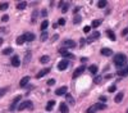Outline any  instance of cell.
<instances>
[{"mask_svg":"<svg viewBox=\"0 0 128 113\" xmlns=\"http://www.w3.org/2000/svg\"><path fill=\"white\" fill-rule=\"evenodd\" d=\"M13 53V49L12 48H6L3 50V55H9V54H12Z\"/></svg>","mask_w":128,"mask_h":113,"instance_id":"29","label":"cell"},{"mask_svg":"<svg viewBox=\"0 0 128 113\" xmlns=\"http://www.w3.org/2000/svg\"><path fill=\"white\" fill-rule=\"evenodd\" d=\"M100 53H101V55L109 56V55H111V54H113V50H111V49H109V48H103Z\"/></svg>","mask_w":128,"mask_h":113,"instance_id":"14","label":"cell"},{"mask_svg":"<svg viewBox=\"0 0 128 113\" xmlns=\"http://www.w3.org/2000/svg\"><path fill=\"white\" fill-rule=\"evenodd\" d=\"M106 4H108L106 0H100V1H97V6H99V8H105Z\"/></svg>","mask_w":128,"mask_h":113,"instance_id":"25","label":"cell"},{"mask_svg":"<svg viewBox=\"0 0 128 113\" xmlns=\"http://www.w3.org/2000/svg\"><path fill=\"white\" fill-rule=\"evenodd\" d=\"M59 109H60V112H62V113H68L69 112V108H68V105H67L65 103H60Z\"/></svg>","mask_w":128,"mask_h":113,"instance_id":"15","label":"cell"},{"mask_svg":"<svg viewBox=\"0 0 128 113\" xmlns=\"http://www.w3.org/2000/svg\"><path fill=\"white\" fill-rule=\"evenodd\" d=\"M1 44H3V39L0 37V45H1Z\"/></svg>","mask_w":128,"mask_h":113,"instance_id":"50","label":"cell"},{"mask_svg":"<svg viewBox=\"0 0 128 113\" xmlns=\"http://www.w3.org/2000/svg\"><path fill=\"white\" fill-rule=\"evenodd\" d=\"M54 84H55V80H52V78L47 81V85H49V86H51V85H54Z\"/></svg>","mask_w":128,"mask_h":113,"instance_id":"44","label":"cell"},{"mask_svg":"<svg viewBox=\"0 0 128 113\" xmlns=\"http://www.w3.org/2000/svg\"><path fill=\"white\" fill-rule=\"evenodd\" d=\"M106 108V104H104V103H96V104H93L91 105L87 111H86V113H96L97 111H103V109Z\"/></svg>","mask_w":128,"mask_h":113,"instance_id":"2","label":"cell"},{"mask_svg":"<svg viewBox=\"0 0 128 113\" xmlns=\"http://www.w3.org/2000/svg\"><path fill=\"white\" fill-rule=\"evenodd\" d=\"M85 69H86V67H85V66H81V67H78V68H77V69L73 72V78H77L78 76H81V75L85 72Z\"/></svg>","mask_w":128,"mask_h":113,"instance_id":"7","label":"cell"},{"mask_svg":"<svg viewBox=\"0 0 128 113\" xmlns=\"http://www.w3.org/2000/svg\"><path fill=\"white\" fill-rule=\"evenodd\" d=\"M99 99H100V101H103V103H105V101H106V96H104V95H101V96L99 98Z\"/></svg>","mask_w":128,"mask_h":113,"instance_id":"43","label":"cell"},{"mask_svg":"<svg viewBox=\"0 0 128 113\" xmlns=\"http://www.w3.org/2000/svg\"><path fill=\"white\" fill-rule=\"evenodd\" d=\"M68 66H69L68 59H63V61H60L58 63V69L59 71H65L67 68H68Z\"/></svg>","mask_w":128,"mask_h":113,"instance_id":"4","label":"cell"},{"mask_svg":"<svg viewBox=\"0 0 128 113\" xmlns=\"http://www.w3.org/2000/svg\"><path fill=\"white\" fill-rule=\"evenodd\" d=\"M0 32H5V28H3V27H1V28H0Z\"/></svg>","mask_w":128,"mask_h":113,"instance_id":"49","label":"cell"},{"mask_svg":"<svg viewBox=\"0 0 128 113\" xmlns=\"http://www.w3.org/2000/svg\"><path fill=\"white\" fill-rule=\"evenodd\" d=\"M101 22H103L101 19H93L91 25H92V27H93V28H96V27H99V26L101 25Z\"/></svg>","mask_w":128,"mask_h":113,"instance_id":"24","label":"cell"},{"mask_svg":"<svg viewBox=\"0 0 128 113\" xmlns=\"http://www.w3.org/2000/svg\"><path fill=\"white\" fill-rule=\"evenodd\" d=\"M1 21L3 22H8L9 21V16H6V14H5V16H3L1 17Z\"/></svg>","mask_w":128,"mask_h":113,"instance_id":"39","label":"cell"},{"mask_svg":"<svg viewBox=\"0 0 128 113\" xmlns=\"http://www.w3.org/2000/svg\"><path fill=\"white\" fill-rule=\"evenodd\" d=\"M29 61H31V51H27L24 55V59H23V64H28Z\"/></svg>","mask_w":128,"mask_h":113,"instance_id":"19","label":"cell"},{"mask_svg":"<svg viewBox=\"0 0 128 113\" xmlns=\"http://www.w3.org/2000/svg\"><path fill=\"white\" fill-rule=\"evenodd\" d=\"M47 26H49V21H46L45 19L42 23H41V30H42V31H45V30L47 28Z\"/></svg>","mask_w":128,"mask_h":113,"instance_id":"33","label":"cell"},{"mask_svg":"<svg viewBox=\"0 0 128 113\" xmlns=\"http://www.w3.org/2000/svg\"><path fill=\"white\" fill-rule=\"evenodd\" d=\"M24 39H26V41H28V43H31V41H33V40H35V35H33V33L32 32H27V33H24Z\"/></svg>","mask_w":128,"mask_h":113,"instance_id":"12","label":"cell"},{"mask_svg":"<svg viewBox=\"0 0 128 113\" xmlns=\"http://www.w3.org/2000/svg\"><path fill=\"white\" fill-rule=\"evenodd\" d=\"M114 64L116 66L118 71L123 69L124 67L127 66V56L124 55V54H116L114 56Z\"/></svg>","mask_w":128,"mask_h":113,"instance_id":"1","label":"cell"},{"mask_svg":"<svg viewBox=\"0 0 128 113\" xmlns=\"http://www.w3.org/2000/svg\"><path fill=\"white\" fill-rule=\"evenodd\" d=\"M10 63H12L13 67H19L21 66V61H19V58H18V55H13Z\"/></svg>","mask_w":128,"mask_h":113,"instance_id":"11","label":"cell"},{"mask_svg":"<svg viewBox=\"0 0 128 113\" xmlns=\"http://www.w3.org/2000/svg\"><path fill=\"white\" fill-rule=\"evenodd\" d=\"M127 113H128V111H127Z\"/></svg>","mask_w":128,"mask_h":113,"instance_id":"51","label":"cell"},{"mask_svg":"<svg viewBox=\"0 0 128 113\" xmlns=\"http://www.w3.org/2000/svg\"><path fill=\"white\" fill-rule=\"evenodd\" d=\"M8 90H9L8 86H5V88H1V89H0V98H1V96H4L5 94L8 93Z\"/></svg>","mask_w":128,"mask_h":113,"instance_id":"26","label":"cell"},{"mask_svg":"<svg viewBox=\"0 0 128 113\" xmlns=\"http://www.w3.org/2000/svg\"><path fill=\"white\" fill-rule=\"evenodd\" d=\"M26 6H27V1H21V3H18V4H17V9L22 10V9H24Z\"/></svg>","mask_w":128,"mask_h":113,"instance_id":"22","label":"cell"},{"mask_svg":"<svg viewBox=\"0 0 128 113\" xmlns=\"http://www.w3.org/2000/svg\"><path fill=\"white\" fill-rule=\"evenodd\" d=\"M65 98H67V101H68L70 105H73V104H74V100H73V98H72V95H70V94H67Z\"/></svg>","mask_w":128,"mask_h":113,"instance_id":"28","label":"cell"},{"mask_svg":"<svg viewBox=\"0 0 128 113\" xmlns=\"http://www.w3.org/2000/svg\"><path fill=\"white\" fill-rule=\"evenodd\" d=\"M50 72V68H44V69H41L40 72H37V75H36V78H41V77H44V76H46V75Z\"/></svg>","mask_w":128,"mask_h":113,"instance_id":"10","label":"cell"},{"mask_svg":"<svg viewBox=\"0 0 128 113\" xmlns=\"http://www.w3.org/2000/svg\"><path fill=\"white\" fill-rule=\"evenodd\" d=\"M8 6H9V3H6V1L0 3V10H6V9H8Z\"/></svg>","mask_w":128,"mask_h":113,"instance_id":"27","label":"cell"},{"mask_svg":"<svg viewBox=\"0 0 128 113\" xmlns=\"http://www.w3.org/2000/svg\"><path fill=\"white\" fill-rule=\"evenodd\" d=\"M54 105H55V101H54V100H50V101H49V103L46 104V107H45V108H46V111H47V112H50Z\"/></svg>","mask_w":128,"mask_h":113,"instance_id":"21","label":"cell"},{"mask_svg":"<svg viewBox=\"0 0 128 113\" xmlns=\"http://www.w3.org/2000/svg\"><path fill=\"white\" fill-rule=\"evenodd\" d=\"M101 81V77L99 76V77H95V80H93V82H95V84H99V82Z\"/></svg>","mask_w":128,"mask_h":113,"instance_id":"45","label":"cell"},{"mask_svg":"<svg viewBox=\"0 0 128 113\" xmlns=\"http://www.w3.org/2000/svg\"><path fill=\"white\" fill-rule=\"evenodd\" d=\"M106 35H108V37H109V39H110L111 41H115L116 40V37H115V35H114V32H113L111 31V30H106Z\"/></svg>","mask_w":128,"mask_h":113,"instance_id":"16","label":"cell"},{"mask_svg":"<svg viewBox=\"0 0 128 113\" xmlns=\"http://www.w3.org/2000/svg\"><path fill=\"white\" fill-rule=\"evenodd\" d=\"M123 96H124V94H123V93H119V94H116V96L114 98L115 103H120V101L123 100Z\"/></svg>","mask_w":128,"mask_h":113,"instance_id":"20","label":"cell"},{"mask_svg":"<svg viewBox=\"0 0 128 113\" xmlns=\"http://www.w3.org/2000/svg\"><path fill=\"white\" fill-rule=\"evenodd\" d=\"M78 10H80V8H78V6H77V8H74V13H78Z\"/></svg>","mask_w":128,"mask_h":113,"instance_id":"48","label":"cell"},{"mask_svg":"<svg viewBox=\"0 0 128 113\" xmlns=\"http://www.w3.org/2000/svg\"><path fill=\"white\" fill-rule=\"evenodd\" d=\"M67 91H68V88H67V86H62V88L55 90V95H58V96L64 95V94H67Z\"/></svg>","mask_w":128,"mask_h":113,"instance_id":"8","label":"cell"},{"mask_svg":"<svg viewBox=\"0 0 128 113\" xmlns=\"http://www.w3.org/2000/svg\"><path fill=\"white\" fill-rule=\"evenodd\" d=\"M81 21H82V17L76 14V17H74V19H73V23L74 25H78V23H81Z\"/></svg>","mask_w":128,"mask_h":113,"instance_id":"31","label":"cell"},{"mask_svg":"<svg viewBox=\"0 0 128 113\" xmlns=\"http://www.w3.org/2000/svg\"><path fill=\"white\" fill-rule=\"evenodd\" d=\"M41 16H42V17H46V16H47V10H46V9H42V10H41Z\"/></svg>","mask_w":128,"mask_h":113,"instance_id":"41","label":"cell"},{"mask_svg":"<svg viewBox=\"0 0 128 113\" xmlns=\"http://www.w3.org/2000/svg\"><path fill=\"white\" fill-rule=\"evenodd\" d=\"M59 53L64 56V58H70V59H73V58H74V55H73V54H70V53H68V51L65 50V49H64V48L59 49Z\"/></svg>","mask_w":128,"mask_h":113,"instance_id":"9","label":"cell"},{"mask_svg":"<svg viewBox=\"0 0 128 113\" xmlns=\"http://www.w3.org/2000/svg\"><path fill=\"white\" fill-rule=\"evenodd\" d=\"M118 76H128V66H126L123 69L118 71Z\"/></svg>","mask_w":128,"mask_h":113,"instance_id":"18","label":"cell"},{"mask_svg":"<svg viewBox=\"0 0 128 113\" xmlns=\"http://www.w3.org/2000/svg\"><path fill=\"white\" fill-rule=\"evenodd\" d=\"M37 16H39V13H37V10H35V12L32 13V23H35V22H36Z\"/></svg>","mask_w":128,"mask_h":113,"instance_id":"36","label":"cell"},{"mask_svg":"<svg viewBox=\"0 0 128 113\" xmlns=\"http://www.w3.org/2000/svg\"><path fill=\"white\" fill-rule=\"evenodd\" d=\"M58 23H59V26H64V25H65V19H64V18H60Z\"/></svg>","mask_w":128,"mask_h":113,"instance_id":"38","label":"cell"},{"mask_svg":"<svg viewBox=\"0 0 128 113\" xmlns=\"http://www.w3.org/2000/svg\"><path fill=\"white\" fill-rule=\"evenodd\" d=\"M64 4H65V1H60L59 4H58V6H59V8H63V5H64Z\"/></svg>","mask_w":128,"mask_h":113,"instance_id":"46","label":"cell"},{"mask_svg":"<svg viewBox=\"0 0 128 113\" xmlns=\"http://www.w3.org/2000/svg\"><path fill=\"white\" fill-rule=\"evenodd\" d=\"M88 71H90L92 75H96V72H97V66H90Z\"/></svg>","mask_w":128,"mask_h":113,"instance_id":"32","label":"cell"},{"mask_svg":"<svg viewBox=\"0 0 128 113\" xmlns=\"http://www.w3.org/2000/svg\"><path fill=\"white\" fill-rule=\"evenodd\" d=\"M32 101L31 100H26V101H23V103H21L19 105H18V111H24V109H33V107H32Z\"/></svg>","mask_w":128,"mask_h":113,"instance_id":"3","label":"cell"},{"mask_svg":"<svg viewBox=\"0 0 128 113\" xmlns=\"http://www.w3.org/2000/svg\"><path fill=\"white\" fill-rule=\"evenodd\" d=\"M99 37H100V32H97V31H95V32H93V33H92V35H91V36H90V37H88V39H87V43H92V41H93V40L99 39Z\"/></svg>","mask_w":128,"mask_h":113,"instance_id":"13","label":"cell"},{"mask_svg":"<svg viewBox=\"0 0 128 113\" xmlns=\"http://www.w3.org/2000/svg\"><path fill=\"white\" fill-rule=\"evenodd\" d=\"M23 43H26V39H24V36H23V35L18 36V37H17V45H22Z\"/></svg>","mask_w":128,"mask_h":113,"instance_id":"23","label":"cell"},{"mask_svg":"<svg viewBox=\"0 0 128 113\" xmlns=\"http://www.w3.org/2000/svg\"><path fill=\"white\" fill-rule=\"evenodd\" d=\"M49 61H50V58H49V55H42L40 58V62L41 63H47Z\"/></svg>","mask_w":128,"mask_h":113,"instance_id":"30","label":"cell"},{"mask_svg":"<svg viewBox=\"0 0 128 113\" xmlns=\"http://www.w3.org/2000/svg\"><path fill=\"white\" fill-rule=\"evenodd\" d=\"M90 31H91V27H90V26H86V27H83V32H85V33H88Z\"/></svg>","mask_w":128,"mask_h":113,"instance_id":"37","label":"cell"},{"mask_svg":"<svg viewBox=\"0 0 128 113\" xmlns=\"http://www.w3.org/2000/svg\"><path fill=\"white\" fill-rule=\"evenodd\" d=\"M116 90V88H115V85H113V86H110V88H109V93H114Z\"/></svg>","mask_w":128,"mask_h":113,"instance_id":"40","label":"cell"},{"mask_svg":"<svg viewBox=\"0 0 128 113\" xmlns=\"http://www.w3.org/2000/svg\"><path fill=\"white\" fill-rule=\"evenodd\" d=\"M47 36H49V33H47L46 31H44L42 33H41V37H40V39H41V41H46Z\"/></svg>","mask_w":128,"mask_h":113,"instance_id":"34","label":"cell"},{"mask_svg":"<svg viewBox=\"0 0 128 113\" xmlns=\"http://www.w3.org/2000/svg\"><path fill=\"white\" fill-rule=\"evenodd\" d=\"M85 43H86V40L85 39H81V46H85Z\"/></svg>","mask_w":128,"mask_h":113,"instance_id":"47","label":"cell"},{"mask_svg":"<svg viewBox=\"0 0 128 113\" xmlns=\"http://www.w3.org/2000/svg\"><path fill=\"white\" fill-rule=\"evenodd\" d=\"M68 9H69V4H68V3H65V4L63 5V8H62V12L67 13V12H68Z\"/></svg>","mask_w":128,"mask_h":113,"instance_id":"35","label":"cell"},{"mask_svg":"<svg viewBox=\"0 0 128 113\" xmlns=\"http://www.w3.org/2000/svg\"><path fill=\"white\" fill-rule=\"evenodd\" d=\"M28 82H29V77H28V76H26V77H23V78L21 80V82H19V86H21V88H24V86L27 85Z\"/></svg>","mask_w":128,"mask_h":113,"instance_id":"17","label":"cell"},{"mask_svg":"<svg viewBox=\"0 0 128 113\" xmlns=\"http://www.w3.org/2000/svg\"><path fill=\"white\" fill-rule=\"evenodd\" d=\"M21 99H22V96H21V95H17L16 98H14L13 103L10 104V108H9V111H10V112H13V111H16V109H17V104H18V101H19Z\"/></svg>","mask_w":128,"mask_h":113,"instance_id":"6","label":"cell"},{"mask_svg":"<svg viewBox=\"0 0 128 113\" xmlns=\"http://www.w3.org/2000/svg\"><path fill=\"white\" fill-rule=\"evenodd\" d=\"M127 35H128V27L124 28L123 31H122V36H127Z\"/></svg>","mask_w":128,"mask_h":113,"instance_id":"42","label":"cell"},{"mask_svg":"<svg viewBox=\"0 0 128 113\" xmlns=\"http://www.w3.org/2000/svg\"><path fill=\"white\" fill-rule=\"evenodd\" d=\"M63 48L64 49H65V48H70V49H72V48H76V41H73V40H68V39H67V40H64L63 41Z\"/></svg>","mask_w":128,"mask_h":113,"instance_id":"5","label":"cell"}]
</instances>
